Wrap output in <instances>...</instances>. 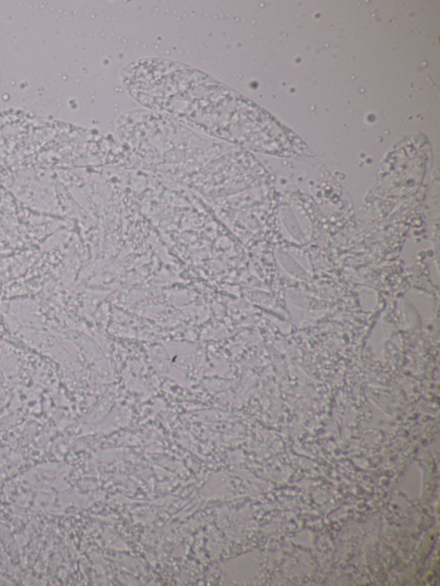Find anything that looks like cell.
I'll use <instances>...</instances> for the list:
<instances>
[]
</instances>
